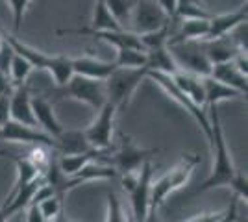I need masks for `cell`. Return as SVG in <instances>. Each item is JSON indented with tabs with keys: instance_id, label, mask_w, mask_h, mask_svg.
<instances>
[{
	"instance_id": "cell-1",
	"label": "cell",
	"mask_w": 248,
	"mask_h": 222,
	"mask_svg": "<svg viewBox=\"0 0 248 222\" xmlns=\"http://www.w3.org/2000/svg\"><path fill=\"white\" fill-rule=\"evenodd\" d=\"M207 115H209V124H211V143L209 145L213 150V169H211V174L206 180L191 192V196H197L200 192H206V191H211L215 187H228L233 180L235 172H237V167L233 165L232 154L228 150L217 106L207 107Z\"/></svg>"
},
{
	"instance_id": "cell-2",
	"label": "cell",
	"mask_w": 248,
	"mask_h": 222,
	"mask_svg": "<svg viewBox=\"0 0 248 222\" xmlns=\"http://www.w3.org/2000/svg\"><path fill=\"white\" fill-rule=\"evenodd\" d=\"M198 163H200L198 156L187 154L182 158V161L176 165L174 169H170L159 180L150 183V213H157V209L161 207V204L165 202V198L170 192L182 189L186 185L191 178V174H193V170L197 169Z\"/></svg>"
},
{
	"instance_id": "cell-3",
	"label": "cell",
	"mask_w": 248,
	"mask_h": 222,
	"mask_svg": "<svg viewBox=\"0 0 248 222\" xmlns=\"http://www.w3.org/2000/svg\"><path fill=\"white\" fill-rule=\"evenodd\" d=\"M146 67H137V69H128V67H117L113 73L109 74L104 85H106V95L108 102L121 111L130 104L132 96L135 95L137 87L146 78Z\"/></svg>"
},
{
	"instance_id": "cell-4",
	"label": "cell",
	"mask_w": 248,
	"mask_h": 222,
	"mask_svg": "<svg viewBox=\"0 0 248 222\" xmlns=\"http://www.w3.org/2000/svg\"><path fill=\"white\" fill-rule=\"evenodd\" d=\"M146 78L154 80L155 84L159 85V87L165 91L167 95L174 100L178 106L184 107L187 113L195 118V122H197L198 126H200V130L204 132V135L207 137V141L211 143V124H209V115H207L206 107L197 106V104H195V102H193V100L187 96V93H184V91H182V89H180V87L172 82V78H170L169 74L148 71V73H146Z\"/></svg>"
},
{
	"instance_id": "cell-5",
	"label": "cell",
	"mask_w": 248,
	"mask_h": 222,
	"mask_svg": "<svg viewBox=\"0 0 248 222\" xmlns=\"http://www.w3.org/2000/svg\"><path fill=\"white\" fill-rule=\"evenodd\" d=\"M60 89H62V96H69L78 102H83V104L93 107L94 111H98L108 102L104 80H93L87 76L73 74L71 80L65 85H62Z\"/></svg>"
},
{
	"instance_id": "cell-6",
	"label": "cell",
	"mask_w": 248,
	"mask_h": 222,
	"mask_svg": "<svg viewBox=\"0 0 248 222\" xmlns=\"http://www.w3.org/2000/svg\"><path fill=\"white\" fill-rule=\"evenodd\" d=\"M174 56L176 63L182 71L193 73L197 76H209L211 74V61L207 59L202 48V41H184L167 44Z\"/></svg>"
},
{
	"instance_id": "cell-7",
	"label": "cell",
	"mask_w": 248,
	"mask_h": 222,
	"mask_svg": "<svg viewBox=\"0 0 248 222\" xmlns=\"http://www.w3.org/2000/svg\"><path fill=\"white\" fill-rule=\"evenodd\" d=\"M119 111L115 109L109 102H106L98 111L94 120L83 130V135L87 139L89 147L98 152H106L113 143V126H115V115Z\"/></svg>"
},
{
	"instance_id": "cell-8",
	"label": "cell",
	"mask_w": 248,
	"mask_h": 222,
	"mask_svg": "<svg viewBox=\"0 0 248 222\" xmlns=\"http://www.w3.org/2000/svg\"><path fill=\"white\" fill-rule=\"evenodd\" d=\"M169 22L172 21L167 17L154 0H137L130 22H128V30L134 33H145L155 28H161Z\"/></svg>"
},
{
	"instance_id": "cell-9",
	"label": "cell",
	"mask_w": 248,
	"mask_h": 222,
	"mask_svg": "<svg viewBox=\"0 0 248 222\" xmlns=\"http://www.w3.org/2000/svg\"><path fill=\"white\" fill-rule=\"evenodd\" d=\"M0 139L4 141H11V143H22V145H43L52 150H60V145L54 137H50L48 133L39 132L35 126H26L15 120H8L4 126L0 128Z\"/></svg>"
},
{
	"instance_id": "cell-10",
	"label": "cell",
	"mask_w": 248,
	"mask_h": 222,
	"mask_svg": "<svg viewBox=\"0 0 248 222\" xmlns=\"http://www.w3.org/2000/svg\"><path fill=\"white\" fill-rule=\"evenodd\" d=\"M150 183H152V163L148 159L139 170V181L135 189L128 194L132 202L130 217L134 222H143L150 213Z\"/></svg>"
},
{
	"instance_id": "cell-11",
	"label": "cell",
	"mask_w": 248,
	"mask_h": 222,
	"mask_svg": "<svg viewBox=\"0 0 248 222\" xmlns=\"http://www.w3.org/2000/svg\"><path fill=\"white\" fill-rule=\"evenodd\" d=\"M157 150H145L135 145L132 137H124L123 145L113 154V158H109L111 165L119 172H130V170H139L143 167V163L148 161L150 156H154Z\"/></svg>"
},
{
	"instance_id": "cell-12",
	"label": "cell",
	"mask_w": 248,
	"mask_h": 222,
	"mask_svg": "<svg viewBox=\"0 0 248 222\" xmlns=\"http://www.w3.org/2000/svg\"><path fill=\"white\" fill-rule=\"evenodd\" d=\"M31 109H33V117H35L37 128H41L45 133H48L54 139H58L62 135L65 128L58 120L56 111H54V104H52L50 100H46L45 96H33L31 98Z\"/></svg>"
},
{
	"instance_id": "cell-13",
	"label": "cell",
	"mask_w": 248,
	"mask_h": 222,
	"mask_svg": "<svg viewBox=\"0 0 248 222\" xmlns=\"http://www.w3.org/2000/svg\"><path fill=\"white\" fill-rule=\"evenodd\" d=\"M10 118L15 122H21L26 126H35V117H33V109H31V95L30 89L26 85L15 87L10 95Z\"/></svg>"
},
{
	"instance_id": "cell-14",
	"label": "cell",
	"mask_w": 248,
	"mask_h": 222,
	"mask_svg": "<svg viewBox=\"0 0 248 222\" xmlns=\"http://www.w3.org/2000/svg\"><path fill=\"white\" fill-rule=\"evenodd\" d=\"M71 65H73L74 74L87 76V78H93V80H106L117 69L115 61H104V59H96L93 56L71 58Z\"/></svg>"
},
{
	"instance_id": "cell-15",
	"label": "cell",
	"mask_w": 248,
	"mask_h": 222,
	"mask_svg": "<svg viewBox=\"0 0 248 222\" xmlns=\"http://www.w3.org/2000/svg\"><path fill=\"white\" fill-rule=\"evenodd\" d=\"M247 6H243V8H239L235 11H230V13H222V15H211L209 17V30H207V35L204 41H211V39L228 35L237 24L247 21Z\"/></svg>"
},
{
	"instance_id": "cell-16",
	"label": "cell",
	"mask_w": 248,
	"mask_h": 222,
	"mask_svg": "<svg viewBox=\"0 0 248 222\" xmlns=\"http://www.w3.org/2000/svg\"><path fill=\"white\" fill-rule=\"evenodd\" d=\"M209 76L215 78L220 84L230 85V87L237 89V91H241L243 95L247 96L248 76L239 71L237 67H235V63H233V59H232V61H224V63H215L211 67V74H209Z\"/></svg>"
},
{
	"instance_id": "cell-17",
	"label": "cell",
	"mask_w": 248,
	"mask_h": 222,
	"mask_svg": "<svg viewBox=\"0 0 248 222\" xmlns=\"http://www.w3.org/2000/svg\"><path fill=\"white\" fill-rule=\"evenodd\" d=\"M202 84H204V93H206V109L207 107L218 106L220 102H226V100H237V98H243V93L230 87V85H224L217 82L215 78L211 76H202Z\"/></svg>"
},
{
	"instance_id": "cell-18",
	"label": "cell",
	"mask_w": 248,
	"mask_h": 222,
	"mask_svg": "<svg viewBox=\"0 0 248 222\" xmlns=\"http://www.w3.org/2000/svg\"><path fill=\"white\" fill-rule=\"evenodd\" d=\"M202 48H204V52H206L207 59L211 61V65L232 61L239 54V48L233 44V41L228 35L211 39V41H202Z\"/></svg>"
},
{
	"instance_id": "cell-19",
	"label": "cell",
	"mask_w": 248,
	"mask_h": 222,
	"mask_svg": "<svg viewBox=\"0 0 248 222\" xmlns=\"http://www.w3.org/2000/svg\"><path fill=\"white\" fill-rule=\"evenodd\" d=\"M209 30V19H182L180 30L170 35V43H184V41H204Z\"/></svg>"
},
{
	"instance_id": "cell-20",
	"label": "cell",
	"mask_w": 248,
	"mask_h": 222,
	"mask_svg": "<svg viewBox=\"0 0 248 222\" xmlns=\"http://www.w3.org/2000/svg\"><path fill=\"white\" fill-rule=\"evenodd\" d=\"M146 71H154V73H163V74H174L180 71V67L176 63L174 56L170 52L169 46H161L146 52Z\"/></svg>"
},
{
	"instance_id": "cell-21",
	"label": "cell",
	"mask_w": 248,
	"mask_h": 222,
	"mask_svg": "<svg viewBox=\"0 0 248 222\" xmlns=\"http://www.w3.org/2000/svg\"><path fill=\"white\" fill-rule=\"evenodd\" d=\"M102 152L98 150H89V152H82V154H62V158L58 159V169L63 176H74L78 170L82 169L83 165H87L89 161L96 159V156H100Z\"/></svg>"
},
{
	"instance_id": "cell-22",
	"label": "cell",
	"mask_w": 248,
	"mask_h": 222,
	"mask_svg": "<svg viewBox=\"0 0 248 222\" xmlns=\"http://www.w3.org/2000/svg\"><path fill=\"white\" fill-rule=\"evenodd\" d=\"M56 141L60 145L62 154H82V152L93 150L89 147L83 132H78V130H63V133Z\"/></svg>"
},
{
	"instance_id": "cell-23",
	"label": "cell",
	"mask_w": 248,
	"mask_h": 222,
	"mask_svg": "<svg viewBox=\"0 0 248 222\" xmlns=\"http://www.w3.org/2000/svg\"><path fill=\"white\" fill-rule=\"evenodd\" d=\"M89 28L91 30H123V26L111 15V11L108 10L104 0H94Z\"/></svg>"
},
{
	"instance_id": "cell-24",
	"label": "cell",
	"mask_w": 248,
	"mask_h": 222,
	"mask_svg": "<svg viewBox=\"0 0 248 222\" xmlns=\"http://www.w3.org/2000/svg\"><path fill=\"white\" fill-rule=\"evenodd\" d=\"M170 26L172 22H169L161 28H155V30H150V32L145 33H137L139 41H141V46L145 52H150V50H155V48H161V46H167V43L170 39Z\"/></svg>"
},
{
	"instance_id": "cell-25",
	"label": "cell",
	"mask_w": 248,
	"mask_h": 222,
	"mask_svg": "<svg viewBox=\"0 0 248 222\" xmlns=\"http://www.w3.org/2000/svg\"><path fill=\"white\" fill-rule=\"evenodd\" d=\"M211 13L202 4V0H178L176 2V13L172 21L182 19H209Z\"/></svg>"
},
{
	"instance_id": "cell-26",
	"label": "cell",
	"mask_w": 248,
	"mask_h": 222,
	"mask_svg": "<svg viewBox=\"0 0 248 222\" xmlns=\"http://www.w3.org/2000/svg\"><path fill=\"white\" fill-rule=\"evenodd\" d=\"M11 159L15 161V167H17V180H15V187H13L11 192H10V194H13V192H17V191L21 189V187H24L26 183H30L31 180H35L41 172L37 170V167H35V165H33L26 156H22V158L11 156ZM10 194H8V196H10Z\"/></svg>"
},
{
	"instance_id": "cell-27",
	"label": "cell",
	"mask_w": 248,
	"mask_h": 222,
	"mask_svg": "<svg viewBox=\"0 0 248 222\" xmlns=\"http://www.w3.org/2000/svg\"><path fill=\"white\" fill-rule=\"evenodd\" d=\"M13 52H15V50H13ZM31 71H33V67H31L22 56H19L17 52L13 54L11 63H10V73H8L13 89L26 84V80H28V76L31 74Z\"/></svg>"
},
{
	"instance_id": "cell-28",
	"label": "cell",
	"mask_w": 248,
	"mask_h": 222,
	"mask_svg": "<svg viewBox=\"0 0 248 222\" xmlns=\"http://www.w3.org/2000/svg\"><path fill=\"white\" fill-rule=\"evenodd\" d=\"M113 61L117 67H128V69L145 67L146 52L141 48H117V56Z\"/></svg>"
},
{
	"instance_id": "cell-29",
	"label": "cell",
	"mask_w": 248,
	"mask_h": 222,
	"mask_svg": "<svg viewBox=\"0 0 248 222\" xmlns=\"http://www.w3.org/2000/svg\"><path fill=\"white\" fill-rule=\"evenodd\" d=\"M104 2H106L108 10L111 11V15L119 21V24L124 30H128V22H130V17H132V11H134L137 0H104Z\"/></svg>"
},
{
	"instance_id": "cell-30",
	"label": "cell",
	"mask_w": 248,
	"mask_h": 222,
	"mask_svg": "<svg viewBox=\"0 0 248 222\" xmlns=\"http://www.w3.org/2000/svg\"><path fill=\"white\" fill-rule=\"evenodd\" d=\"M63 196L65 194H62V192H54L52 196H48V198H45V200H41L37 204L39 209H41L43 219L46 222L60 221V215H62V209H63Z\"/></svg>"
},
{
	"instance_id": "cell-31",
	"label": "cell",
	"mask_w": 248,
	"mask_h": 222,
	"mask_svg": "<svg viewBox=\"0 0 248 222\" xmlns=\"http://www.w3.org/2000/svg\"><path fill=\"white\" fill-rule=\"evenodd\" d=\"M104 222H134L132 217L124 211L123 204L113 191L108 192V209H106V221Z\"/></svg>"
},
{
	"instance_id": "cell-32",
	"label": "cell",
	"mask_w": 248,
	"mask_h": 222,
	"mask_svg": "<svg viewBox=\"0 0 248 222\" xmlns=\"http://www.w3.org/2000/svg\"><path fill=\"white\" fill-rule=\"evenodd\" d=\"M26 158L30 159L31 163L37 167L39 172H45V170L48 169V165H50V156L46 154V147H43V145H31L30 150H28V154H26Z\"/></svg>"
},
{
	"instance_id": "cell-33",
	"label": "cell",
	"mask_w": 248,
	"mask_h": 222,
	"mask_svg": "<svg viewBox=\"0 0 248 222\" xmlns=\"http://www.w3.org/2000/svg\"><path fill=\"white\" fill-rule=\"evenodd\" d=\"M4 2L10 6L11 15H13V30H15V33H19L21 32V24H22V19H24V13L28 10L31 0H4Z\"/></svg>"
},
{
	"instance_id": "cell-34",
	"label": "cell",
	"mask_w": 248,
	"mask_h": 222,
	"mask_svg": "<svg viewBox=\"0 0 248 222\" xmlns=\"http://www.w3.org/2000/svg\"><path fill=\"white\" fill-rule=\"evenodd\" d=\"M230 189L233 191V194L237 196L239 200L247 202L248 200V181H247V176L241 172V170L237 169V172H235V176H233V180H232V183L228 185Z\"/></svg>"
},
{
	"instance_id": "cell-35",
	"label": "cell",
	"mask_w": 248,
	"mask_h": 222,
	"mask_svg": "<svg viewBox=\"0 0 248 222\" xmlns=\"http://www.w3.org/2000/svg\"><path fill=\"white\" fill-rule=\"evenodd\" d=\"M237 202H239V198L233 194V196H232V204H230V207H228L226 211L218 213V217L215 219V222H247V219H241V217H239Z\"/></svg>"
},
{
	"instance_id": "cell-36",
	"label": "cell",
	"mask_w": 248,
	"mask_h": 222,
	"mask_svg": "<svg viewBox=\"0 0 248 222\" xmlns=\"http://www.w3.org/2000/svg\"><path fill=\"white\" fill-rule=\"evenodd\" d=\"M13 48H11V44L6 39L2 43V46H0V71L4 74L10 73V63H11V58H13Z\"/></svg>"
},
{
	"instance_id": "cell-37",
	"label": "cell",
	"mask_w": 248,
	"mask_h": 222,
	"mask_svg": "<svg viewBox=\"0 0 248 222\" xmlns=\"http://www.w3.org/2000/svg\"><path fill=\"white\" fill-rule=\"evenodd\" d=\"M141 170V169H139ZM139 170H130V172H123V178H121V183H123V189L126 194H130L132 191L135 189L137 181H139Z\"/></svg>"
},
{
	"instance_id": "cell-38",
	"label": "cell",
	"mask_w": 248,
	"mask_h": 222,
	"mask_svg": "<svg viewBox=\"0 0 248 222\" xmlns=\"http://www.w3.org/2000/svg\"><path fill=\"white\" fill-rule=\"evenodd\" d=\"M10 120V95L0 96V128Z\"/></svg>"
},
{
	"instance_id": "cell-39",
	"label": "cell",
	"mask_w": 248,
	"mask_h": 222,
	"mask_svg": "<svg viewBox=\"0 0 248 222\" xmlns=\"http://www.w3.org/2000/svg\"><path fill=\"white\" fill-rule=\"evenodd\" d=\"M26 222H46L45 219H43L39 206H37V204H33V202L26 207Z\"/></svg>"
},
{
	"instance_id": "cell-40",
	"label": "cell",
	"mask_w": 248,
	"mask_h": 222,
	"mask_svg": "<svg viewBox=\"0 0 248 222\" xmlns=\"http://www.w3.org/2000/svg\"><path fill=\"white\" fill-rule=\"evenodd\" d=\"M154 2L157 4V6H159V8H161V10H163V13H165V15L169 17V19H170V21L174 19L176 2H178V0H154Z\"/></svg>"
},
{
	"instance_id": "cell-41",
	"label": "cell",
	"mask_w": 248,
	"mask_h": 222,
	"mask_svg": "<svg viewBox=\"0 0 248 222\" xmlns=\"http://www.w3.org/2000/svg\"><path fill=\"white\" fill-rule=\"evenodd\" d=\"M11 91H13V85H11L10 76L0 71V96H2V95H11Z\"/></svg>"
},
{
	"instance_id": "cell-42",
	"label": "cell",
	"mask_w": 248,
	"mask_h": 222,
	"mask_svg": "<svg viewBox=\"0 0 248 222\" xmlns=\"http://www.w3.org/2000/svg\"><path fill=\"white\" fill-rule=\"evenodd\" d=\"M218 213H198L195 217H191V219H187L184 222H215V219L218 217Z\"/></svg>"
},
{
	"instance_id": "cell-43",
	"label": "cell",
	"mask_w": 248,
	"mask_h": 222,
	"mask_svg": "<svg viewBox=\"0 0 248 222\" xmlns=\"http://www.w3.org/2000/svg\"><path fill=\"white\" fill-rule=\"evenodd\" d=\"M143 222H161V221L157 219V215H155V213H148V217H146Z\"/></svg>"
},
{
	"instance_id": "cell-44",
	"label": "cell",
	"mask_w": 248,
	"mask_h": 222,
	"mask_svg": "<svg viewBox=\"0 0 248 222\" xmlns=\"http://www.w3.org/2000/svg\"><path fill=\"white\" fill-rule=\"evenodd\" d=\"M8 221V217H6V213L2 211V207H0V222H6Z\"/></svg>"
},
{
	"instance_id": "cell-45",
	"label": "cell",
	"mask_w": 248,
	"mask_h": 222,
	"mask_svg": "<svg viewBox=\"0 0 248 222\" xmlns=\"http://www.w3.org/2000/svg\"><path fill=\"white\" fill-rule=\"evenodd\" d=\"M0 156H10V158H11V154H8V152H4V150H0Z\"/></svg>"
},
{
	"instance_id": "cell-46",
	"label": "cell",
	"mask_w": 248,
	"mask_h": 222,
	"mask_svg": "<svg viewBox=\"0 0 248 222\" xmlns=\"http://www.w3.org/2000/svg\"><path fill=\"white\" fill-rule=\"evenodd\" d=\"M2 43H4V37H2V32H0V46H2Z\"/></svg>"
}]
</instances>
